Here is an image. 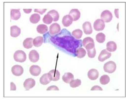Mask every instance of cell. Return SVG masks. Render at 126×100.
Segmentation results:
<instances>
[{"mask_svg": "<svg viewBox=\"0 0 126 100\" xmlns=\"http://www.w3.org/2000/svg\"><path fill=\"white\" fill-rule=\"evenodd\" d=\"M117 48L116 43L114 41H109L107 44V50L109 52H114Z\"/></svg>", "mask_w": 126, "mask_h": 100, "instance_id": "cell-21", "label": "cell"}, {"mask_svg": "<svg viewBox=\"0 0 126 100\" xmlns=\"http://www.w3.org/2000/svg\"><path fill=\"white\" fill-rule=\"evenodd\" d=\"M30 73L34 76H38L41 73V68L37 65H32L29 69Z\"/></svg>", "mask_w": 126, "mask_h": 100, "instance_id": "cell-11", "label": "cell"}, {"mask_svg": "<svg viewBox=\"0 0 126 100\" xmlns=\"http://www.w3.org/2000/svg\"><path fill=\"white\" fill-rule=\"evenodd\" d=\"M44 42V39L41 36H38L33 39V45L36 47H41Z\"/></svg>", "mask_w": 126, "mask_h": 100, "instance_id": "cell-22", "label": "cell"}, {"mask_svg": "<svg viewBox=\"0 0 126 100\" xmlns=\"http://www.w3.org/2000/svg\"><path fill=\"white\" fill-rule=\"evenodd\" d=\"M88 77L92 81H95L97 79L99 76V73L97 69H91L88 72Z\"/></svg>", "mask_w": 126, "mask_h": 100, "instance_id": "cell-12", "label": "cell"}, {"mask_svg": "<svg viewBox=\"0 0 126 100\" xmlns=\"http://www.w3.org/2000/svg\"><path fill=\"white\" fill-rule=\"evenodd\" d=\"M112 14L110 11L105 10L101 13V18L104 22H110L112 20Z\"/></svg>", "mask_w": 126, "mask_h": 100, "instance_id": "cell-4", "label": "cell"}, {"mask_svg": "<svg viewBox=\"0 0 126 100\" xmlns=\"http://www.w3.org/2000/svg\"><path fill=\"white\" fill-rule=\"evenodd\" d=\"M36 84V82L35 80L32 78H29L27 79H26V81L24 83V87L25 88V89L28 91L30 89L33 88L35 86Z\"/></svg>", "mask_w": 126, "mask_h": 100, "instance_id": "cell-9", "label": "cell"}, {"mask_svg": "<svg viewBox=\"0 0 126 100\" xmlns=\"http://www.w3.org/2000/svg\"><path fill=\"white\" fill-rule=\"evenodd\" d=\"M47 14H50L52 17L53 18V21H58L59 19V13L58 12V11H56L54 10H52L49 11L48 13Z\"/></svg>", "mask_w": 126, "mask_h": 100, "instance_id": "cell-27", "label": "cell"}, {"mask_svg": "<svg viewBox=\"0 0 126 100\" xmlns=\"http://www.w3.org/2000/svg\"><path fill=\"white\" fill-rule=\"evenodd\" d=\"M53 21V18L52 17V16L49 14H46L44 18L43 19V21L45 24L47 25H49Z\"/></svg>", "mask_w": 126, "mask_h": 100, "instance_id": "cell-31", "label": "cell"}, {"mask_svg": "<svg viewBox=\"0 0 126 100\" xmlns=\"http://www.w3.org/2000/svg\"><path fill=\"white\" fill-rule=\"evenodd\" d=\"M21 33V29L16 25H13L11 27V36L12 37L16 38Z\"/></svg>", "mask_w": 126, "mask_h": 100, "instance_id": "cell-18", "label": "cell"}, {"mask_svg": "<svg viewBox=\"0 0 126 100\" xmlns=\"http://www.w3.org/2000/svg\"><path fill=\"white\" fill-rule=\"evenodd\" d=\"M61 31V26L58 23H54L49 26V33L51 35L58 34Z\"/></svg>", "mask_w": 126, "mask_h": 100, "instance_id": "cell-8", "label": "cell"}, {"mask_svg": "<svg viewBox=\"0 0 126 100\" xmlns=\"http://www.w3.org/2000/svg\"><path fill=\"white\" fill-rule=\"evenodd\" d=\"M76 56L79 58L84 57L86 54V51L83 48H79L76 50Z\"/></svg>", "mask_w": 126, "mask_h": 100, "instance_id": "cell-26", "label": "cell"}, {"mask_svg": "<svg viewBox=\"0 0 126 100\" xmlns=\"http://www.w3.org/2000/svg\"><path fill=\"white\" fill-rule=\"evenodd\" d=\"M91 91H103V89L100 86L96 85L94 86L91 88Z\"/></svg>", "mask_w": 126, "mask_h": 100, "instance_id": "cell-36", "label": "cell"}, {"mask_svg": "<svg viewBox=\"0 0 126 100\" xmlns=\"http://www.w3.org/2000/svg\"><path fill=\"white\" fill-rule=\"evenodd\" d=\"M111 55L110 52H109L107 49H104L101 52L98 57V59L99 62H103L105 60L110 58Z\"/></svg>", "mask_w": 126, "mask_h": 100, "instance_id": "cell-5", "label": "cell"}, {"mask_svg": "<svg viewBox=\"0 0 126 100\" xmlns=\"http://www.w3.org/2000/svg\"><path fill=\"white\" fill-rule=\"evenodd\" d=\"M21 17V13L19 9L11 10V18L14 20H17Z\"/></svg>", "mask_w": 126, "mask_h": 100, "instance_id": "cell-19", "label": "cell"}, {"mask_svg": "<svg viewBox=\"0 0 126 100\" xmlns=\"http://www.w3.org/2000/svg\"><path fill=\"white\" fill-rule=\"evenodd\" d=\"M33 39L32 38H26L23 42V46L26 49H30L33 46Z\"/></svg>", "mask_w": 126, "mask_h": 100, "instance_id": "cell-23", "label": "cell"}, {"mask_svg": "<svg viewBox=\"0 0 126 100\" xmlns=\"http://www.w3.org/2000/svg\"><path fill=\"white\" fill-rule=\"evenodd\" d=\"M110 78L109 76L107 75H104L102 76L100 79H99V82L102 85H107L110 82Z\"/></svg>", "mask_w": 126, "mask_h": 100, "instance_id": "cell-28", "label": "cell"}, {"mask_svg": "<svg viewBox=\"0 0 126 100\" xmlns=\"http://www.w3.org/2000/svg\"><path fill=\"white\" fill-rule=\"evenodd\" d=\"M70 15L73 21H76L79 19L80 17V12L78 9H72L69 12V14Z\"/></svg>", "mask_w": 126, "mask_h": 100, "instance_id": "cell-14", "label": "cell"}, {"mask_svg": "<svg viewBox=\"0 0 126 100\" xmlns=\"http://www.w3.org/2000/svg\"><path fill=\"white\" fill-rule=\"evenodd\" d=\"M14 58L16 62H24L26 61L27 59V56L26 53L22 50L16 51L14 55Z\"/></svg>", "mask_w": 126, "mask_h": 100, "instance_id": "cell-1", "label": "cell"}, {"mask_svg": "<svg viewBox=\"0 0 126 100\" xmlns=\"http://www.w3.org/2000/svg\"><path fill=\"white\" fill-rule=\"evenodd\" d=\"M47 91H59V88L55 85H52L49 86L47 89H46Z\"/></svg>", "mask_w": 126, "mask_h": 100, "instance_id": "cell-34", "label": "cell"}, {"mask_svg": "<svg viewBox=\"0 0 126 100\" xmlns=\"http://www.w3.org/2000/svg\"><path fill=\"white\" fill-rule=\"evenodd\" d=\"M118 11H119V10L118 9H116L114 10V13L116 15V17L117 18H119V16H118Z\"/></svg>", "mask_w": 126, "mask_h": 100, "instance_id": "cell-39", "label": "cell"}, {"mask_svg": "<svg viewBox=\"0 0 126 100\" xmlns=\"http://www.w3.org/2000/svg\"><path fill=\"white\" fill-rule=\"evenodd\" d=\"M96 41L100 44L103 43L105 40V35L103 33L100 32L96 36Z\"/></svg>", "mask_w": 126, "mask_h": 100, "instance_id": "cell-29", "label": "cell"}, {"mask_svg": "<svg viewBox=\"0 0 126 100\" xmlns=\"http://www.w3.org/2000/svg\"><path fill=\"white\" fill-rule=\"evenodd\" d=\"M82 45L86 50L92 49L95 47V42L94 40L91 37H86L82 40Z\"/></svg>", "mask_w": 126, "mask_h": 100, "instance_id": "cell-3", "label": "cell"}, {"mask_svg": "<svg viewBox=\"0 0 126 100\" xmlns=\"http://www.w3.org/2000/svg\"><path fill=\"white\" fill-rule=\"evenodd\" d=\"M41 19V16L37 13H34V14H32L31 17H30V22L34 24H36V23H38Z\"/></svg>", "mask_w": 126, "mask_h": 100, "instance_id": "cell-25", "label": "cell"}, {"mask_svg": "<svg viewBox=\"0 0 126 100\" xmlns=\"http://www.w3.org/2000/svg\"><path fill=\"white\" fill-rule=\"evenodd\" d=\"M87 51L88 57L91 58H94L95 57L96 54V49L95 48V47L92 49L87 50Z\"/></svg>", "mask_w": 126, "mask_h": 100, "instance_id": "cell-33", "label": "cell"}, {"mask_svg": "<svg viewBox=\"0 0 126 100\" xmlns=\"http://www.w3.org/2000/svg\"><path fill=\"white\" fill-rule=\"evenodd\" d=\"M104 71L109 74H111V73H114L116 68H117V65L116 64L112 61L108 62L107 63H105L103 67Z\"/></svg>", "mask_w": 126, "mask_h": 100, "instance_id": "cell-2", "label": "cell"}, {"mask_svg": "<svg viewBox=\"0 0 126 100\" xmlns=\"http://www.w3.org/2000/svg\"><path fill=\"white\" fill-rule=\"evenodd\" d=\"M32 11V9H24V11L25 12V13H27V14H28V13H30Z\"/></svg>", "mask_w": 126, "mask_h": 100, "instance_id": "cell-38", "label": "cell"}, {"mask_svg": "<svg viewBox=\"0 0 126 100\" xmlns=\"http://www.w3.org/2000/svg\"><path fill=\"white\" fill-rule=\"evenodd\" d=\"M29 59L30 61L32 62H37L39 59L38 52L35 50H32L29 53Z\"/></svg>", "mask_w": 126, "mask_h": 100, "instance_id": "cell-10", "label": "cell"}, {"mask_svg": "<svg viewBox=\"0 0 126 100\" xmlns=\"http://www.w3.org/2000/svg\"><path fill=\"white\" fill-rule=\"evenodd\" d=\"M49 75H50L52 81H58L60 79V73L56 69H52L48 73Z\"/></svg>", "mask_w": 126, "mask_h": 100, "instance_id": "cell-13", "label": "cell"}, {"mask_svg": "<svg viewBox=\"0 0 126 100\" xmlns=\"http://www.w3.org/2000/svg\"><path fill=\"white\" fill-rule=\"evenodd\" d=\"M72 35L76 39H80L82 36V31L80 29H76L72 31Z\"/></svg>", "mask_w": 126, "mask_h": 100, "instance_id": "cell-32", "label": "cell"}, {"mask_svg": "<svg viewBox=\"0 0 126 100\" xmlns=\"http://www.w3.org/2000/svg\"><path fill=\"white\" fill-rule=\"evenodd\" d=\"M82 28H83L84 33L86 35H91L93 32V30L91 22H85L84 24L82 25Z\"/></svg>", "mask_w": 126, "mask_h": 100, "instance_id": "cell-16", "label": "cell"}, {"mask_svg": "<svg viewBox=\"0 0 126 100\" xmlns=\"http://www.w3.org/2000/svg\"><path fill=\"white\" fill-rule=\"evenodd\" d=\"M105 26V23L102 19H97L94 23V28L97 31L103 30Z\"/></svg>", "mask_w": 126, "mask_h": 100, "instance_id": "cell-6", "label": "cell"}, {"mask_svg": "<svg viewBox=\"0 0 126 100\" xmlns=\"http://www.w3.org/2000/svg\"><path fill=\"white\" fill-rule=\"evenodd\" d=\"M51 81H52V79L48 73L44 74L40 78V79H39V82H40L41 84L44 85L48 84V83H49L51 82Z\"/></svg>", "mask_w": 126, "mask_h": 100, "instance_id": "cell-15", "label": "cell"}, {"mask_svg": "<svg viewBox=\"0 0 126 100\" xmlns=\"http://www.w3.org/2000/svg\"><path fill=\"white\" fill-rule=\"evenodd\" d=\"M73 22V19L70 15H66L62 19V24L65 27L70 26Z\"/></svg>", "mask_w": 126, "mask_h": 100, "instance_id": "cell-17", "label": "cell"}, {"mask_svg": "<svg viewBox=\"0 0 126 100\" xmlns=\"http://www.w3.org/2000/svg\"><path fill=\"white\" fill-rule=\"evenodd\" d=\"M81 84V80L79 79H73L70 82V85L72 88H76L79 87Z\"/></svg>", "mask_w": 126, "mask_h": 100, "instance_id": "cell-30", "label": "cell"}, {"mask_svg": "<svg viewBox=\"0 0 126 100\" xmlns=\"http://www.w3.org/2000/svg\"><path fill=\"white\" fill-rule=\"evenodd\" d=\"M74 79V76L71 73H65L62 76V80L65 83H70Z\"/></svg>", "mask_w": 126, "mask_h": 100, "instance_id": "cell-20", "label": "cell"}, {"mask_svg": "<svg viewBox=\"0 0 126 100\" xmlns=\"http://www.w3.org/2000/svg\"><path fill=\"white\" fill-rule=\"evenodd\" d=\"M37 31L40 34H44L48 31V27L45 25H39L37 26Z\"/></svg>", "mask_w": 126, "mask_h": 100, "instance_id": "cell-24", "label": "cell"}, {"mask_svg": "<svg viewBox=\"0 0 126 100\" xmlns=\"http://www.w3.org/2000/svg\"><path fill=\"white\" fill-rule=\"evenodd\" d=\"M11 72L15 76H20L24 73V68L20 65H16L12 67Z\"/></svg>", "mask_w": 126, "mask_h": 100, "instance_id": "cell-7", "label": "cell"}, {"mask_svg": "<svg viewBox=\"0 0 126 100\" xmlns=\"http://www.w3.org/2000/svg\"><path fill=\"white\" fill-rule=\"evenodd\" d=\"M46 10H47L46 9H35L34 12L40 13L41 14H43L45 12V11H46Z\"/></svg>", "mask_w": 126, "mask_h": 100, "instance_id": "cell-35", "label": "cell"}, {"mask_svg": "<svg viewBox=\"0 0 126 100\" xmlns=\"http://www.w3.org/2000/svg\"><path fill=\"white\" fill-rule=\"evenodd\" d=\"M16 86L15 84V83L11 82V91H16Z\"/></svg>", "mask_w": 126, "mask_h": 100, "instance_id": "cell-37", "label": "cell"}]
</instances>
